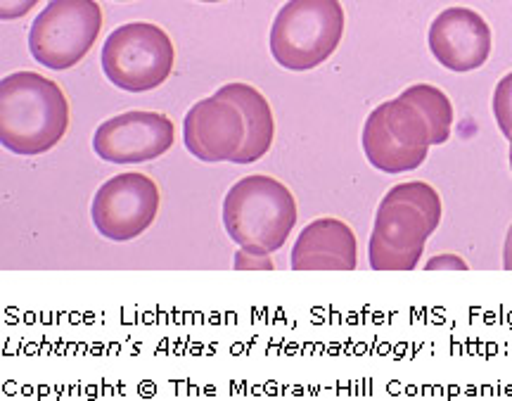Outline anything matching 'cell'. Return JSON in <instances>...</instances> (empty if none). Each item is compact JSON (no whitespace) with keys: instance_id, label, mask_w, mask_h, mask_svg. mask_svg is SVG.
I'll use <instances>...</instances> for the list:
<instances>
[{"instance_id":"6da1fadb","label":"cell","mask_w":512,"mask_h":401,"mask_svg":"<svg viewBox=\"0 0 512 401\" xmlns=\"http://www.w3.org/2000/svg\"><path fill=\"white\" fill-rule=\"evenodd\" d=\"M69 126V103L55 81L17 72L0 81V143L22 157L53 150Z\"/></svg>"},{"instance_id":"7a4b0ae2","label":"cell","mask_w":512,"mask_h":401,"mask_svg":"<svg viewBox=\"0 0 512 401\" xmlns=\"http://www.w3.org/2000/svg\"><path fill=\"white\" fill-rule=\"evenodd\" d=\"M439 221L441 200L432 186L422 181L394 186L377 209L370 266L375 271H413Z\"/></svg>"},{"instance_id":"3957f363","label":"cell","mask_w":512,"mask_h":401,"mask_svg":"<svg viewBox=\"0 0 512 401\" xmlns=\"http://www.w3.org/2000/svg\"><path fill=\"white\" fill-rule=\"evenodd\" d=\"M297 224V202L285 183L252 174L235 183L223 200V226L228 238L249 254L278 252Z\"/></svg>"},{"instance_id":"277c9868","label":"cell","mask_w":512,"mask_h":401,"mask_svg":"<svg viewBox=\"0 0 512 401\" xmlns=\"http://www.w3.org/2000/svg\"><path fill=\"white\" fill-rule=\"evenodd\" d=\"M344 34L339 0H290L271 27V53L280 67L306 72L335 53Z\"/></svg>"},{"instance_id":"5b68a950","label":"cell","mask_w":512,"mask_h":401,"mask_svg":"<svg viewBox=\"0 0 512 401\" xmlns=\"http://www.w3.org/2000/svg\"><path fill=\"white\" fill-rule=\"evenodd\" d=\"M363 152L382 174L418 169L432 148V129L425 112L406 95L375 107L363 126Z\"/></svg>"},{"instance_id":"8992f818","label":"cell","mask_w":512,"mask_h":401,"mask_svg":"<svg viewBox=\"0 0 512 401\" xmlns=\"http://www.w3.org/2000/svg\"><path fill=\"white\" fill-rule=\"evenodd\" d=\"M100 60L114 86L128 93H145L169 79L176 50L169 34L157 24L131 22L107 36Z\"/></svg>"},{"instance_id":"52a82bcc","label":"cell","mask_w":512,"mask_h":401,"mask_svg":"<svg viewBox=\"0 0 512 401\" xmlns=\"http://www.w3.org/2000/svg\"><path fill=\"white\" fill-rule=\"evenodd\" d=\"M102 29V10L95 0H50L29 31V50L48 69L79 65Z\"/></svg>"},{"instance_id":"ba28073f","label":"cell","mask_w":512,"mask_h":401,"mask_svg":"<svg viewBox=\"0 0 512 401\" xmlns=\"http://www.w3.org/2000/svg\"><path fill=\"white\" fill-rule=\"evenodd\" d=\"M159 212V188L145 174H119L102 183L93 197L95 231L114 243L138 238L152 226Z\"/></svg>"},{"instance_id":"9c48e42d","label":"cell","mask_w":512,"mask_h":401,"mask_svg":"<svg viewBox=\"0 0 512 401\" xmlns=\"http://www.w3.org/2000/svg\"><path fill=\"white\" fill-rule=\"evenodd\" d=\"M174 145V122L159 112H126L107 119L93 136L95 155L112 164H138L166 155Z\"/></svg>"},{"instance_id":"30bf717a","label":"cell","mask_w":512,"mask_h":401,"mask_svg":"<svg viewBox=\"0 0 512 401\" xmlns=\"http://www.w3.org/2000/svg\"><path fill=\"white\" fill-rule=\"evenodd\" d=\"M247 138V124L242 110L233 100H200L190 107L183 122L185 148L200 162H235Z\"/></svg>"},{"instance_id":"8fae6325","label":"cell","mask_w":512,"mask_h":401,"mask_svg":"<svg viewBox=\"0 0 512 401\" xmlns=\"http://www.w3.org/2000/svg\"><path fill=\"white\" fill-rule=\"evenodd\" d=\"M430 50L451 72H472L491 55V29L479 12L448 8L430 27Z\"/></svg>"},{"instance_id":"7c38bea8","label":"cell","mask_w":512,"mask_h":401,"mask_svg":"<svg viewBox=\"0 0 512 401\" xmlns=\"http://www.w3.org/2000/svg\"><path fill=\"white\" fill-rule=\"evenodd\" d=\"M356 235L339 219H318L299 233L292 247L294 271H354Z\"/></svg>"},{"instance_id":"4fadbf2b","label":"cell","mask_w":512,"mask_h":401,"mask_svg":"<svg viewBox=\"0 0 512 401\" xmlns=\"http://www.w3.org/2000/svg\"><path fill=\"white\" fill-rule=\"evenodd\" d=\"M216 95L233 100L242 110V117H245L247 124L245 145H242L240 155L235 157V164H252L256 159L264 157L271 150L275 136L273 112L268 100L254 86L247 84H228L219 88Z\"/></svg>"},{"instance_id":"5bb4252c","label":"cell","mask_w":512,"mask_h":401,"mask_svg":"<svg viewBox=\"0 0 512 401\" xmlns=\"http://www.w3.org/2000/svg\"><path fill=\"white\" fill-rule=\"evenodd\" d=\"M401 95H406L408 100H413V103L425 112L432 129V145H444L453 129V105L451 100L446 98V93L437 86L418 84L406 88Z\"/></svg>"},{"instance_id":"9a60e30c","label":"cell","mask_w":512,"mask_h":401,"mask_svg":"<svg viewBox=\"0 0 512 401\" xmlns=\"http://www.w3.org/2000/svg\"><path fill=\"white\" fill-rule=\"evenodd\" d=\"M494 117L505 138H512V72L498 81L494 93Z\"/></svg>"},{"instance_id":"2e32d148","label":"cell","mask_w":512,"mask_h":401,"mask_svg":"<svg viewBox=\"0 0 512 401\" xmlns=\"http://www.w3.org/2000/svg\"><path fill=\"white\" fill-rule=\"evenodd\" d=\"M38 0H0V19L10 22V19L24 17L27 12L34 10Z\"/></svg>"},{"instance_id":"e0dca14e","label":"cell","mask_w":512,"mask_h":401,"mask_svg":"<svg viewBox=\"0 0 512 401\" xmlns=\"http://www.w3.org/2000/svg\"><path fill=\"white\" fill-rule=\"evenodd\" d=\"M273 269L271 259L268 257H261V254H249L242 250L238 254V259H235V269Z\"/></svg>"},{"instance_id":"ac0fdd59","label":"cell","mask_w":512,"mask_h":401,"mask_svg":"<svg viewBox=\"0 0 512 401\" xmlns=\"http://www.w3.org/2000/svg\"><path fill=\"white\" fill-rule=\"evenodd\" d=\"M437 269H460L465 271L467 264L463 262V259L453 257V254H444V257H434L427 262V271H437Z\"/></svg>"},{"instance_id":"d6986e66","label":"cell","mask_w":512,"mask_h":401,"mask_svg":"<svg viewBox=\"0 0 512 401\" xmlns=\"http://www.w3.org/2000/svg\"><path fill=\"white\" fill-rule=\"evenodd\" d=\"M503 266L508 271H512V226L508 231V238H505V247H503Z\"/></svg>"},{"instance_id":"ffe728a7","label":"cell","mask_w":512,"mask_h":401,"mask_svg":"<svg viewBox=\"0 0 512 401\" xmlns=\"http://www.w3.org/2000/svg\"><path fill=\"white\" fill-rule=\"evenodd\" d=\"M510 169H512V138H510Z\"/></svg>"},{"instance_id":"44dd1931","label":"cell","mask_w":512,"mask_h":401,"mask_svg":"<svg viewBox=\"0 0 512 401\" xmlns=\"http://www.w3.org/2000/svg\"><path fill=\"white\" fill-rule=\"evenodd\" d=\"M200 3H219V0H200Z\"/></svg>"},{"instance_id":"7402d4cb","label":"cell","mask_w":512,"mask_h":401,"mask_svg":"<svg viewBox=\"0 0 512 401\" xmlns=\"http://www.w3.org/2000/svg\"><path fill=\"white\" fill-rule=\"evenodd\" d=\"M119 3H124V0H119Z\"/></svg>"}]
</instances>
